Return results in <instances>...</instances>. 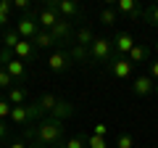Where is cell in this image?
<instances>
[{
  "instance_id": "6da1fadb",
  "label": "cell",
  "mask_w": 158,
  "mask_h": 148,
  "mask_svg": "<svg viewBox=\"0 0 158 148\" xmlns=\"http://www.w3.org/2000/svg\"><path fill=\"white\" fill-rule=\"evenodd\" d=\"M63 122L56 119V116H42L40 124L34 127V137H37V146L40 148H56V146H63Z\"/></svg>"
},
{
  "instance_id": "7a4b0ae2",
  "label": "cell",
  "mask_w": 158,
  "mask_h": 148,
  "mask_svg": "<svg viewBox=\"0 0 158 148\" xmlns=\"http://www.w3.org/2000/svg\"><path fill=\"white\" fill-rule=\"evenodd\" d=\"M13 29L19 32L21 40H34L42 27H40V21H37V13H27V16H21L16 21V27H13Z\"/></svg>"
},
{
  "instance_id": "3957f363",
  "label": "cell",
  "mask_w": 158,
  "mask_h": 148,
  "mask_svg": "<svg viewBox=\"0 0 158 148\" xmlns=\"http://www.w3.org/2000/svg\"><path fill=\"white\" fill-rule=\"evenodd\" d=\"M113 56V40L108 37H95V42L90 45V58L98 63H108Z\"/></svg>"
},
{
  "instance_id": "277c9868",
  "label": "cell",
  "mask_w": 158,
  "mask_h": 148,
  "mask_svg": "<svg viewBox=\"0 0 158 148\" xmlns=\"http://www.w3.org/2000/svg\"><path fill=\"white\" fill-rule=\"evenodd\" d=\"M132 69H135V63H132L127 56H118V53H113L111 61H108V72H111L116 80H129Z\"/></svg>"
},
{
  "instance_id": "5b68a950",
  "label": "cell",
  "mask_w": 158,
  "mask_h": 148,
  "mask_svg": "<svg viewBox=\"0 0 158 148\" xmlns=\"http://www.w3.org/2000/svg\"><path fill=\"white\" fill-rule=\"evenodd\" d=\"M71 63H74L71 50H53L50 56H48V69H50V72H56V74L69 72V69H71Z\"/></svg>"
},
{
  "instance_id": "8992f818",
  "label": "cell",
  "mask_w": 158,
  "mask_h": 148,
  "mask_svg": "<svg viewBox=\"0 0 158 148\" xmlns=\"http://www.w3.org/2000/svg\"><path fill=\"white\" fill-rule=\"evenodd\" d=\"M37 116H42V111L37 108V103L34 106H13V111H11V122L13 124H27V122H32V119H37Z\"/></svg>"
},
{
  "instance_id": "52a82bcc",
  "label": "cell",
  "mask_w": 158,
  "mask_h": 148,
  "mask_svg": "<svg viewBox=\"0 0 158 148\" xmlns=\"http://www.w3.org/2000/svg\"><path fill=\"white\" fill-rule=\"evenodd\" d=\"M37 21H40V27H42V29H48V32H50V29L61 21V13L56 11V6H53V3H45V6L37 11Z\"/></svg>"
},
{
  "instance_id": "ba28073f",
  "label": "cell",
  "mask_w": 158,
  "mask_h": 148,
  "mask_svg": "<svg viewBox=\"0 0 158 148\" xmlns=\"http://www.w3.org/2000/svg\"><path fill=\"white\" fill-rule=\"evenodd\" d=\"M135 37H132L129 32H118L116 40H113V53H118V56H129L132 48H135Z\"/></svg>"
},
{
  "instance_id": "9c48e42d",
  "label": "cell",
  "mask_w": 158,
  "mask_h": 148,
  "mask_svg": "<svg viewBox=\"0 0 158 148\" xmlns=\"http://www.w3.org/2000/svg\"><path fill=\"white\" fill-rule=\"evenodd\" d=\"M53 6H56L58 13H61V19H69V21L82 13V8H79L77 0H58V3H53Z\"/></svg>"
},
{
  "instance_id": "30bf717a",
  "label": "cell",
  "mask_w": 158,
  "mask_h": 148,
  "mask_svg": "<svg viewBox=\"0 0 158 148\" xmlns=\"http://www.w3.org/2000/svg\"><path fill=\"white\" fill-rule=\"evenodd\" d=\"M153 90H156V82H153L148 74H142V77H135V80H132V93H135V95L145 98V95H150Z\"/></svg>"
},
{
  "instance_id": "8fae6325",
  "label": "cell",
  "mask_w": 158,
  "mask_h": 148,
  "mask_svg": "<svg viewBox=\"0 0 158 148\" xmlns=\"http://www.w3.org/2000/svg\"><path fill=\"white\" fill-rule=\"evenodd\" d=\"M53 32V37H56L58 42H69V40H74V27H71V21L69 19H61V21L56 24V27L50 29Z\"/></svg>"
},
{
  "instance_id": "7c38bea8",
  "label": "cell",
  "mask_w": 158,
  "mask_h": 148,
  "mask_svg": "<svg viewBox=\"0 0 158 148\" xmlns=\"http://www.w3.org/2000/svg\"><path fill=\"white\" fill-rule=\"evenodd\" d=\"M6 72H8V77H11L13 82H24V80H27V63H24L21 58L8 61L6 63Z\"/></svg>"
},
{
  "instance_id": "4fadbf2b",
  "label": "cell",
  "mask_w": 158,
  "mask_h": 148,
  "mask_svg": "<svg viewBox=\"0 0 158 148\" xmlns=\"http://www.w3.org/2000/svg\"><path fill=\"white\" fill-rule=\"evenodd\" d=\"M95 37H98V34L92 32L90 27H79L77 32H74V42H77L79 48H85V50H90V45L95 42Z\"/></svg>"
},
{
  "instance_id": "5bb4252c",
  "label": "cell",
  "mask_w": 158,
  "mask_h": 148,
  "mask_svg": "<svg viewBox=\"0 0 158 148\" xmlns=\"http://www.w3.org/2000/svg\"><path fill=\"white\" fill-rule=\"evenodd\" d=\"M13 53H16V58H21V61L27 63V61H32V58L37 56V48H34L32 40H21L16 48H13Z\"/></svg>"
},
{
  "instance_id": "9a60e30c",
  "label": "cell",
  "mask_w": 158,
  "mask_h": 148,
  "mask_svg": "<svg viewBox=\"0 0 158 148\" xmlns=\"http://www.w3.org/2000/svg\"><path fill=\"white\" fill-rule=\"evenodd\" d=\"M127 58H129V61L135 63V66H137V63H145L148 58H150V48H148V45H140V42H137V45L132 48V53H129Z\"/></svg>"
},
{
  "instance_id": "2e32d148",
  "label": "cell",
  "mask_w": 158,
  "mask_h": 148,
  "mask_svg": "<svg viewBox=\"0 0 158 148\" xmlns=\"http://www.w3.org/2000/svg\"><path fill=\"white\" fill-rule=\"evenodd\" d=\"M116 11L124 13V16H129V19H137V16H140V8H137L135 0H118V3H116Z\"/></svg>"
},
{
  "instance_id": "e0dca14e",
  "label": "cell",
  "mask_w": 158,
  "mask_h": 148,
  "mask_svg": "<svg viewBox=\"0 0 158 148\" xmlns=\"http://www.w3.org/2000/svg\"><path fill=\"white\" fill-rule=\"evenodd\" d=\"M32 42H34V48H53V45H58V40L53 37V32H48V29H40V34Z\"/></svg>"
},
{
  "instance_id": "ac0fdd59",
  "label": "cell",
  "mask_w": 158,
  "mask_h": 148,
  "mask_svg": "<svg viewBox=\"0 0 158 148\" xmlns=\"http://www.w3.org/2000/svg\"><path fill=\"white\" fill-rule=\"evenodd\" d=\"M98 21H100L103 27H113V24L118 21V11H116V8H111V6H106L100 13H98Z\"/></svg>"
},
{
  "instance_id": "d6986e66",
  "label": "cell",
  "mask_w": 158,
  "mask_h": 148,
  "mask_svg": "<svg viewBox=\"0 0 158 148\" xmlns=\"http://www.w3.org/2000/svg\"><path fill=\"white\" fill-rule=\"evenodd\" d=\"M56 106H58V98H56V95H50V93H48V95H42V98L37 101V108L42 111V114H48V116L56 111Z\"/></svg>"
},
{
  "instance_id": "ffe728a7",
  "label": "cell",
  "mask_w": 158,
  "mask_h": 148,
  "mask_svg": "<svg viewBox=\"0 0 158 148\" xmlns=\"http://www.w3.org/2000/svg\"><path fill=\"white\" fill-rule=\"evenodd\" d=\"M50 116H56V119H61V122H66L69 116H74V106L69 101H58V106H56V111H53Z\"/></svg>"
},
{
  "instance_id": "44dd1931",
  "label": "cell",
  "mask_w": 158,
  "mask_h": 148,
  "mask_svg": "<svg viewBox=\"0 0 158 148\" xmlns=\"http://www.w3.org/2000/svg\"><path fill=\"white\" fill-rule=\"evenodd\" d=\"M6 101L11 103V106H24V103H27V90H24V87H11Z\"/></svg>"
},
{
  "instance_id": "7402d4cb",
  "label": "cell",
  "mask_w": 158,
  "mask_h": 148,
  "mask_svg": "<svg viewBox=\"0 0 158 148\" xmlns=\"http://www.w3.org/2000/svg\"><path fill=\"white\" fill-rule=\"evenodd\" d=\"M19 42H21V37H19L16 29H6V32H3V45H6L8 50H13Z\"/></svg>"
},
{
  "instance_id": "603a6c76",
  "label": "cell",
  "mask_w": 158,
  "mask_h": 148,
  "mask_svg": "<svg viewBox=\"0 0 158 148\" xmlns=\"http://www.w3.org/2000/svg\"><path fill=\"white\" fill-rule=\"evenodd\" d=\"M116 148H135V137H132V132H118Z\"/></svg>"
},
{
  "instance_id": "cb8c5ba5",
  "label": "cell",
  "mask_w": 158,
  "mask_h": 148,
  "mask_svg": "<svg viewBox=\"0 0 158 148\" xmlns=\"http://www.w3.org/2000/svg\"><path fill=\"white\" fill-rule=\"evenodd\" d=\"M11 8H13V3L0 0V27H6V24H8V19H11Z\"/></svg>"
},
{
  "instance_id": "d4e9b609",
  "label": "cell",
  "mask_w": 158,
  "mask_h": 148,
  "mask_svg": "<svg viewBox=\"0 0 158 148\" xmlns=\"http://www.w3.org/2000/svg\"><path fill=\"white\" fill-rule=\"evenodd\" d=\"M63 148H87V135H74L63 143Z\"/></svg>"
},
{
  "instance_id": "484cf974",
  "label": "cell",
  "mask_w": 158,
  "mask_h": 148,
  "mask_svg": "<svg viewBox=\"0 0 158 148\" xmlns=\"http://www.w3.org/2000/svg\"><path fill=\"white\" fill-rule=\"evenodd\" d=\"M87 148H108V137H98V135H87Z\"/></svg>"
},
{
  "instance_id": "4316f807",
  "label": "cell",
  "mask_w": 158,
  "mask_h": 148,
  "mask_svg": "<svg viewBox=\"0 0 158 148\" xmlns=\"http://www.w3.org/2000/svg\"><path fill=\"white\" fill-rule=\"evenodd\" d=\"M145 19L153 24V27H158V3H156V6H150V8L145 11Z\"/></svg>"
},
{
  "instance_id": "83f0119b",
  "label": "cell",
  "mask_w": 158,
  "mask_h": 148,
  "mask_svg": "<svg viewBox=\"0 0 158 148\" xmlns=\"http://www.w3.org/2000/svg\"><path fill=\"white\" fill-rule=\"evenodd\" d=\"M11 111H13V106L8 101H0V119L6 122V119H11Z\"/></svg>"
},
{
  "instance_id": "f1b7e54d",
  "label": "cell",
  "mask_w": 158,
  "mask_h": 148,
  "mask_svg": "<svg viewBox=\"0 0 158 148\" xmlns=\"http://www.w3.org/2000/svg\"><path fill=\"white\" fill-rule=\"evenodd\" d=\"M92 135H98V137H108V124H103V122H98V124L92 127Z\"/></svg>"
},
{
  "instance_id": "f546056e",
  "label": "cell",
  "mask_w": 158,
  "mask_h": 148,
  "mask_svg": "<svg viewBox=\"0 0 158 148\" xmlns=\"http://www.w3.org/2000/svg\"><path fill=\"white\" fill-rule=\"evenodd\" d=\"M11 85H13V80L8 77V72H6V69H0V87H6V90H11Z\"/></svg>"
},
{
  "instance_id": "4dcf8cb0",
  "label": "cell",
  "mask_w": 158,
  "mask_h": 148,
  "mask_svg": "<svg viewBox=\"0 0 158 148\" xmlns=\"http://www.w3.org/2000/svg\"><path fill=\"white\" fill-rule=\"evenodd\" d=\"M13 8H16V11H24V16H27L29 8H32V3H29V0H13Z\"/></svg>"
},
{
  "instance_id": "1f68e13d",
  "label": "cell",
  "mask_w": 158,
  "mask_h": 148,
  "mask_svg": "<svg viewBox=\"0 0 158 148\" xmlns=\"http://www.w3.org/2000/svg\"><path fill=\"white\" fill-rule=\"evenodd\" d=\"M13 58H16V53H13V50H8V48L0 50V63H8V61H13Z\"/></svg>"
},
{
  "instance_id": "d6a6232c",
  "label": "cell",
  "mask_w": 158,
  "mask_h": 148,
  "mask_svg": "<svg viewBox=\"0 0 158 148\" xmlns=\"http://www.w3.org/2000/svg\"><path fill=\"white\" fill-rule=\"evenodd\" d=\"M148 77H150L153 82H158V58L150 63V69H148Z\"/></svg>"
},
{
  "instance_id": "836d02e7",
  "label": "cell",
  "mask_w": 158,
  "mask_h": 148,
  "mask_svg": "<svg viewBox=\"0 0 158 148\" xmlns=\"http://www.w3.org/2000/svg\"><path fill=\"white\" fill-rule=\"evenodd\" d=\"M8 148H32V146H27V143H24V140H13L11 146H8Z\"/></svg>"
},
{
  "instance_id": "e575fe53",
  "label": "cell",
  "mask_w": 158,
  "mask_h": 148,
  "mask_svg": "<svg viewBox=\"0 0 158 148\" xmlns=\"http://www.w3.org/2000/svg\"><path fill=\"white\" fill-rule=\"evenodd\" d=\"M6 132H8V127H6V122L0 119V137H6Z\"/></svg>"
},
{
  "instance_id": "d590c367",
  "label": "cell",
  "mask_w": 158,
  "mask_h": 148,
  "mask_svg": "<svg viewBox=\"0 0 158 148\" xmlns=\"http://www.w3.org/2000/svg\"><path fill=\"white\" fill-rule=\"evenodd\" d=\"M153 50H156V56H158V40H156V42H153Z\"/></svg>"
},
{
  "instance_id": "8d00e7d4",
  "label": "cell",
  "mask_w": 158,
  "mask_h": 148,
  "mask_svg": "<svg viewBox=\"0 0 158 148\" xmlns=\"http://www.w3.org/2000/svg\"><path fill=\"white\" fill-rule=\"evenodd\" d=\"M156 93H158V82H156Z\"/></svg>"
},
{
  "instance_id": "74e56055",
  "label": "cell",
  "mask_w": 158,
  "mask_h": 148,
  "mask_svg": "<svg viewBox=\"0 0 158 148\" xmlns=\"http://www.w3.org/2000/svg\"><path fill=\"white\" fill-rule=\"evenodd\" d=\"M0 146H3V137H0Z\"/></svg>"
},
{
  "instance_id": "f35d334b",
  "label": "cell",
  "mask_w": 158,
  "mask_h": 148,
  "mask_svg": "<svg viewBox=\"0 0 158 148\" xmlns=\"http://www.w3.org/2000/svg\"><path fill=\"white\" fill-rule=\"evenodd\" d=\"M56 148H63V146H56Z\"/></svg>"
},
{
  "instance_id": "ab89813d",
  "label": "cell",
  "mask_w": 158,
  "mask_h": 148,
  "mask_svg": "<svg viewBox=\"0 0 158 148\" xmlns=\"http://www.w3.org/2000/svg\"><path fill=\"white\" fill-rule=\"evenodd\" d=\"M32 148H40V146H32Z\"/></svg>"
}]
</instances>
